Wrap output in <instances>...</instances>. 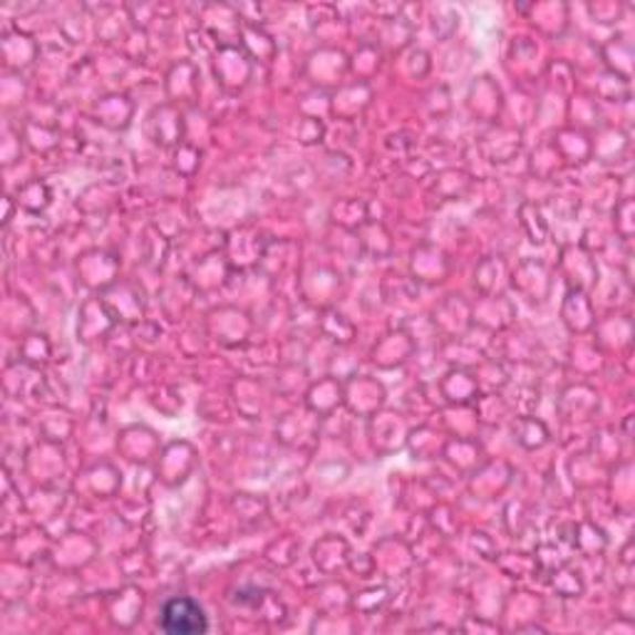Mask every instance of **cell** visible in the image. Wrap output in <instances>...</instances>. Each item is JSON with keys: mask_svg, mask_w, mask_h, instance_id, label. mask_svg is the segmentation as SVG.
Segmentation results:
<instances>
[{"mask_svg": "<svg viewBox=\"0 0 635 635\" xmlns=\"http://www.w3.org/2000/svg\"><path fill=\"white\" fill-rule=\"evenodd\" d=\"M159 628L169 635H199L209 631V618L194 598H171L159 613Z\"/></svg>", "mask_w": 635, "mask_h": 635, "instance_id": "1", "label": "cell"}]
</instances>
